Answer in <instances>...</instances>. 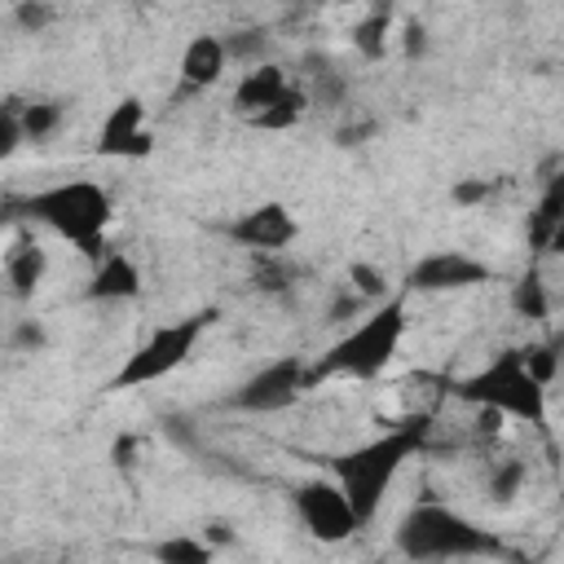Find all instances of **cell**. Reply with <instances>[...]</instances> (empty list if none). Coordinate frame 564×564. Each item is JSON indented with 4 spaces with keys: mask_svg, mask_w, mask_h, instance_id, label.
<instances>
[{
    "mask_svg": "<svg viewBox=\"0 0 564 564\" xmlns=\"http://www.w3.org/2000/svg\"><path fill=\"white\" fill-rule=\"evenodd\" d=\"M427 445V423L410 419V423H392L388 432L344 449L330 458V480L339 485V494L348 498L352 516L361 520V529L379 516L392 480L405 471V463Z\"/></svg>",
    "mask_w": 564,
    "mask_h": 564,
    "instance_id": "6da1fadb",
    "label": "cell"
},
{
    "mask_svg": "<svg viewBox=\"0 0 564 564\" xmlns=\"http://www.w3.org/2000/svg\"><path fill=\"white\" fill-rule=\"evenodd\" d=\"M405 339V295H388L357 326H348L326 352L304 361V392L330 379H379Z\"/></svg>",
    "mask_w": 564,
    "mask_h": 564,
    "instance_id": "7a4b0ae2",
    "label": "cell"
},
{
    "mask_svg": "<svg viewBox=\"0 0 564 564\" xmlns=\"http://www.w3.org/2000/svg\"><path fill=\"white\" fill-rule=\"evenodd\" d=\"M18 207H22L26 220L66 238L88 264H101L110 256L106 229H110L115 203L97 181H84V176L79 181H57V185H44V189L26 194Z\"/></svg>",
    "mask_w": 564,
    "mask_h": 564,
    "instance_id": "3957f363",
    "label": "cell"
},
{
    "mask_svg": "<svg viewBox=\"0 0 564 564\" xmlns=\"http://www.w3.org/2000/svg\"><path fill=\"white\" fill-rule=\"evenodd\" d=\"M397 551L414 564H441V560H480V555H502V538L494 529H480L476 520L458 516L445 502H414L397 533Z\"/></svg>",
    "mask_w": 564,
    "mask_h": 564,
    "instance_id": "277c9868",
    "label": "cell"
},
{
    "mask_svg": "<svg viewBox=\"0 0 564 564\" xmlns=\"http://www.w3.org/2000/svg\"><path fill=\"white\" fill-rule=\"evenodd\" d=\"M454 397L489 410V414H511L520 423L542 427L546 423V388L524 370V352L520 348H502L498 357H489L476 375L454 383Z\"/></svg>",
    "mask_w": 564,
    "mask_h": 564,
    "instance_id": "5b68a950",
    "label": "cell"
},
{
    "mask_svg": "<svg viewBox=\"0 0 564 564\" xmlns=\"http://www.w3.org/2000/svg\"><path fill=\"white\" fill-rule=\"evenodd\" d=\"M212 322H216V308H194L185 317H172V322L154 326L119 361V370L106 379V392H132V388H150V383L167 379L172 370H181L194 357V348L203 344V335H207Z\"/></svg>",
    "mask_w": 564,
    "mask_h": 564,
    "instance_id": "8992f818",
    "label": "cell"
},
{
    "mask_svg": "<svg viewBox=\"0 0 564 564\" xmlns=\"http://www.w3.org/2000/svg\"><path fill=\"white\" fill-rule=\"evenodd\" d=\"M300 397H304V357L291 352V357H273L260 370H251L225 397V410H238V414H278V410H291Z\"/></svg>",
    "mask_w": 564,
    "mask_h": 564,
    "instance_id": "52a82bcc",
    "label": "cell"
},
{
    "mask_svg": "<svg viewBox=\"0 0 564 564\" xmlns=\"http://www.w3.org/2000/svg\"><path fill=\"white\" fill-rule=\"evenodd\" d=\"M291 502H295V516L308 529V538H317L326 546H339L361 529V520L352 516V507H348V498L339 494L335 480H322V476L304 480V485H295Z\"/></svg>",
    "mask_w": 564,
    "mask_h": 564,
    "instance_id": "ba28073f",
    "label": "cell"
},
{
    "mask_svg": "<svg viewBox=\"0 0 564 564\" xmlns=\"http://www.w3.org/2000/svg\"><path fill=\"white\" fill-rule=\"evenodd\" d=\"M220 234L256 256H286V247L300 238V220L286 203H256L220 225Z\"/></svg>",
    "mask_w": 564,
    "mask_h": 564,
    "instance_id": "9c48e42d",
    "label": "cell"
},
{
    "mask_svg": "<svg viewBox=\"0 0 564 564\" xmlns=\"http://www.w3.org/2000/svg\"><path fill=\"white\" fill-rule=\"evenodd\" d=\"M485 282H498V269L476 260L471 251H427L410 264L405 273V291H427V295H441V291H467V286H485Z\"/></svg>",
    "mask_w": 564,
    "mask_h": 564,
    "instance_id": "30bf717a",
    "label": "cell"
},
{
    "mask_svg": "<svg viewBox=\"0 0 564 564\" xmlns=\"http://www.w3.org/2000/svg\"><path fill=\"white\" fill-rule=\"evenodd\" d=\"M101 159H145L154 150V137L145 128V101L141 97H119L101 128H97V145H93Z\"/></svg>",
    "mask_w": 564,
    "mask_h": 564,
    "instance_id": "8fae6325",
    "label": "cell"
},
{
    "mask_svg": "<svg viewBox=\"0 0 564 564\" xmlns=\"http://www.w3.org/2000/svg\"><path fill=\"white\" fill-rule=\"evenodd\" d=\"M229 70V57H225V40L212 35V31H198L185 40L181 48V62H176V79H181V93H207L212 84H220Z\"/></svg>",
    "mask_w": 564,
    "mask_h": 564,
    "instance_id": "7c38bea8",
    "label": "cell"
},
{
    "mask_svg": "<svg viewBox=\"0 0 564 564\" xmlns=\"http://www.w3.org/2000/svg\"><path fill=\"white\" fill-rule=\"evenodd\" d=\"M44 278H48V251L31 229H22L4 251V286L18 304H26V300H35Z\"/></svg>",
    "mask_w": 564,
    "mask_h": 564,
    "instance_id": "4fadbf2b",
    "label": "cell"
},
{
    "mask_svg": "<svg viewBox=\"0 0 564 564\" xmlns=\"http://www.w3.org/2000/svg\"><path fill=\"white\" fill-rule=\"evenodd\" d=\"M88 300L97 304H128L141 295V269L128 251H110L101 264H93V278L84 286Z\"/></svg>",
    "mask_w": 564,
    "mask_h": 564,
    "instance_id": "5bb4252c",
    "label": "cell"
},
{
    "mask_svg": "<svg viewBox=\"0 0 564 564\" xmlns=\"http://www.w3.org/2000/svg\"><path fill=\"white\" fill-rule=\"evenodd\" d=\"M291 84V75L278 66V62H260V66H247L242 79L234 84V110L242 119H256L264 106H273V97Z\"/></svg>",
    "mask_w": 564,
    "mask_h": 564,
    "instance_id": "9a60e30c",
    "label": "cell"
},
{
    "mask_svg": "<svg viewBox=\"0 0 564 564\" xmlns=\"http://www.w3.org/2000/svg\"><path fill=\"white\" fill-rule=\"evenodd\" d=\"M560 238H564V181L551 176L538 207L529 212V247H533V256H546L560 247Z\"/></svg>",
    "mask_w": 564,
    "mask_h": 564,
    "instance_id": "2e32d148",
    "label": "cell"
},
{
    "mask_svg": "<svg viewBox=\"0 0 564 564\" xmlns=\"http://www.w3.org/2000/svg\"><path fill=\"white\" fill-rule=\"evenodd\" d=\"M392 31H397V9L392 4L366 9L352 22V48H357V57L361 62H383L388 57V44H392Z\"/></svg>",
    "mask_w": 564,
    "mask_h": 564,
    "instance_id": "e0dca14e",
    "label": "cell"
},
{
    "mask_svg": "<svg viewBox=\"0 0 564 564\" xmlns=\"http://www.w3.org/2000/svg\"><path fill=\"white\" fill-rule=\"evenodd\" d=\"M308 106H313V101H308V93L291 79V84L273 97V106H264V110H260L256 119H247V123H251V128H260V132H286V128H295V123L304 119V110H308Z\"/></svg>",
    "mask_w": 564,
    "mask_h": 564,
    "instance_id": "ac0fdd59",
    "label": "cell"
},
{
    "mask_svg": "<svg viewBox=\"0 0 564 564\" xmlns=\"http://www.w3.org/2000/svg\"><path fill=\"white\" fill-rule=\"evenodd\" d=\"M511 308H516V317H524V322H546V317H551V291H546L538 264H529V269L511 282Z\"/></svg>",
    "mask_w": 564,
    "mask_h": 564,
    "instance_id": "d6986e66",
    "label": "cell"
},
{
    "mask_svg": "<svg viewBox=\"0 0 564 564\" xmlns=\"http://www.w3.org/2000/svg\"><path fill=\"white\" fill-rule=\"evenodd\" d=\"M308 101H317V106H344V97H348V75L326 57V53H317V57H308Z\"/></svg>",
    "mask_w": 564,
    "mask_h": 564,
    "instance_id": "ffe728a7",
    "label": "cell"
},
{
    "mask_svg": "<svg viewBox=\"0 0 564 564\" xmlns=\"http://www.w3.org/2000/svg\"><path fill=\"white\" fill-rule=\"evenodd\" d=\"M150 560L154 564H216V551L198 533H167L150 542Z\"/></svg>",
    "mask_w": 564,
    "mask_h": 564,
    "instance_id": "44dd1931",
    "label": "cell"
},
{
    "mask_svg": "<svg viewBox=\"0 0 564 564\" xmlns=\"http://www.w3.org/2000/svg\"><path fill=\"white\" fill-rule=\"evenodd\" d=\"M22 141H48L62 128V101H22Z\"/></svg>",
    "mask_w": 564,
    "mask_h": 564,
    "instance_id": "7402d4cb",
    "label": "cell"
},
{
    "mask_svg": "<svg viewBox=\"0 0 564 564\" xmlns=\"http://www.w3.org/2000/svg\"><path fill=\"white\" fill-rule=\"evenodd\" d=\"M348 291L357 295V300H366L370 308L375 304H383L392 291H388V278H383V269L379 264H370V260H352L348 264Z\"/></svg>",
    "mask_w": 564,
    "mask_h": 564,
    "instance_id": "603a6c76",
    "label": "cell"
},
{
    "mask_svg": "<svg viewBox=\"0 0 564 564\" xmlns=\"http://www.w3.org/2000/svg\"><path fill=\"white\" fill-rule=\"evenodd\" d=\"M524 476H529L524 458H498V463L489 467L485 489H489V498H494V502H511V498L524 489Z\"/></svg>",
    "mask_w": 564,
    "mask_h": 564,
    "instance_id": "cb8c5ba5",
    "label": "cell"
},
{
    "mask_svg": "<svg viewBox=\"0 0 564 564\" xmlns=\"http://www.w3.org/2000/svg\"><path fill=\"white\" fill-rule=\"evenodd\" d=\"M225 40V57L229 62H247V66H260L264 48H269V31L264 26H247V31H229L220 35Z\"/></svg>",
    "mask_w": 564,
    "mask_h": 564,
    "instance_id": "d4e9b609",
    "label": "cell"
},
{
    "mask_svg": "<svg viewBox=\"0 0 564 564\" xmlns=\"http://www.w3.org/2000/svg\"><path fill=\"white\" fill-rule=\"evenodd\" d=\"M520 352H524V370H529L542 388H551V383H555V375H560V339L529 344V348H520Z\"/></svg>",
    "mask_w": 564,
    "mask_h": 564,
    "instance_id": "484cf974",
    "label": "cell"
},
{
    "mask_svg": "<svg viewBox=\"0 0 564 564\" xmlns=\"http://www.w3.org/2000/svg\"><path fill=\"white\" fill-rule=\"evenodd\" d=\"M300 278V269L286 256H256V286L260 291H286Z\"/></svg>",
    "mask_w": 564,
    "mask_h": 564,
    "instance_id": "4316f807",
    "label": "cell"
},
{
    "mask_svg": "<svg viewBox=\"0 0 564 564\" xmlns=\"http://www.w3.org/2000/svg\"><path fill=\"white\" fill-rule=\"evenodd\" d=\"M22 97H4L0 101V163L4 159H13L18 154V145H22Z\"/></svg>",
    "mask_w": 564,
    "mask_h": 564,
    "instance_id": "83f0119b",
    "label": "cell"
},
{
    "mask_svg": "<svg viewBox=\"0 0 564 564\" xmlns=\"http://www.w3.org/2000/svg\"><path fill=\"white\" fill-rule=\"evenodd\" d=\"M13 22H18L26 35H40L44 26H53V22H57V9H53V4H44V0H22V4L13 9Z\"/></svg>",
    "mask_w": 564,
    "mask_h": 564,
    "instance_id": "f1b7e54d",
    "label": "cell"
},
{
    "mask_svg": "<svg viewBox=\"0 0 564 564\" xmlns=\"http://www.w3.org/2000/svg\"><path fill=\"white\" fill-rule=\"evenodd\" d=\"M485 198H494V181L467 176V181L454 185V203H458V207H476V203H485Z\"/></svg>",
    "mask_w": 564,
    "mask_h": 564,
    "instance_id": "f546056e",
    "label": "cell"
},
{
    "mask_svg": "<svg viewBox=\"0 0 564 564\" xmlns=\"http://www.w3.org/2000/svg\"><path fill=\"white\" fill-rule=\"evenodd\" d=\"M401 53L414 62V57H423L427 53V26L419 22V18H410L405 26H401Z\"/></svg>",
    "mask_w": 564,
    "mask_h": 564,
    "instance_id": "4dcf8cb0",
    "label": "cell"
},
{
    "mask_svg": "<svg viewBox=\"0 0 564 564\" xmlns=\"http://www.w3.org/2000/svg\"><path fill=\"white\" fill-rule=\"evenodd\" d=\"M357 313H370V304H366V300H357V295L344 286V291L330 300V313H326V317H330V322H352Z\"/></svg>",
    "mask_w": 564,
    "mask_h": 564,
    "instance_id": "1f68e13d",
    "label": "cell"
},
{
    "mask_svg": "<svg viewBox=\"0 0 564 564\" xmlns=\"http://www.w3.org/2000/svg\"><path fill=\"white\" fill-rule=\"evenodd\" d=\"M44 344H48V335H44V326H40L35 317H22V322L13 326V348L35 352V348H44Z\"/></svg>",
    "mask_w": 564,
    "mask_h": 564,
    "instance_id": "d6a6232c",
    "label": "cell"
},
{
    "mask_svg": "<svg viewBox=\"0 0 564 564\" xmlns=\"http://www.w3.org/2000/svg\"><path fill=\"white\" fill-rule=\"evenodd\" d=\"M375 128H379L375 119H357V123H344V128L335 132V141H339V145H361L366 137H375Z\"/></svg>",
    "mask_w": 564,
    "mask_h": 564,
    "instance_id": "836d02e7",
    "label": "cell"
},
{
    "mask_svg": "<svg viewBox=\"0 0 564 564\" xmlns=\"http://www.w3.org/2000/svg\"><path fill=\"white\" fill-rule=\"evenodd\" d=\"M198 538H203L212 551H220V546H229V542H234V524H229V520H207Z\"/></svg>",
    "mask_w": 564,
    "mask_h": 564,
    "instance_id": "e575fe53",
    "label": "cell"
}]
</instances>
